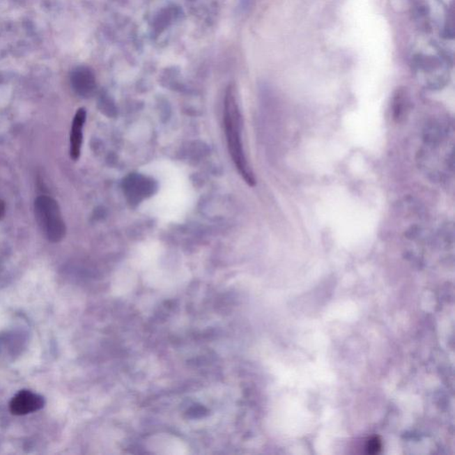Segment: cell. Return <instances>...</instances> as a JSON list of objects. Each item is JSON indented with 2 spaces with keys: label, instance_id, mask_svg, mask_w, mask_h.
<instances>
[{
  "label": "cell",
  "instance_id": "6da1fadb",
  "mask_svg": "<svg viewBox=\"0 0 455 455\" xmlns=\"http://www.w3.org/2000/svg\"><path fill=\"white\" fill-rule=\"evenodd\" d=\"M224 123L229 151L242 178L248 185H256V178L247 160L244 151L243 119L238 105L237 91L234 85H230L226 90L224 98Z\"/></svg>",
  "mask_w": 455,
  "mask_h": 455
},
{
  "label": "cell",
  "instance_id": "7a4b0ae2",
  "mask_svg": "<svg viewBox=\"0 0 455 455\" xmlns=\"http://www.w3.org/2000/svg\"><path fill=\"white\" fill-rule=\"evenodd\" d=\"M35 214L48 240L56 243L63 240L65 236V224L56 200L47 196H40L35 201Z\"/></svg>",
  "mask_w": 455,
  "mask_h": 455
},
{
  "label": "cell",
  "instance_id": "3957f363",
  "mask_svg": "<svg viewBox=\"0 0 455 455\" xmlns=\"http://www.w3.org/2000/svg\"><path fill=\"white\" fill-rule=\"evenodd\" d=\"M44 399L30 390H22L10 402V411L15 415H25L44 408Z\"/></svg>",
  "mask_w": 455,
  "mask_h": 455
},
{
  "label": "cell",
  "instance_id": "277c9868",
  "mask_svg": "<svg viewBox=\"0 0 455 455\" xmlns=\"http://www.w3.org/2000/svg\"><path fill=\"white\" fill-rule=\"evenodd\" d=\"M86 112L85 109H79L74 117L72 134H70V157L73 160L79 159L83 143V128L85 124Z\"/></svg>",
  "mask_w": 455,
  "mask_h": 455
},
{
  "label": "cell",
  "instance_id": "5b68a950",
  "mask_svg": "<svg viewBox=\"0 0 455 455\" xmlns=\"http://www.w3.org/2000/svg\"><path fill=\"white\" fill-rule=\"evenodd\" d=\"M73 84L77 92L82 95H87L91 93L95 87V77L90 70L80 69L74 74Z\"/></svg>",
  "mask_w": 455,
  "mask_h": 455
},
{
  "label": "cell",
  "instance_id": "8992f818",
  "mask_svg": "<svg viewBox=\"0 0 455 455\" xmlns=\"http://www.w3.org/2000/svg\"><path fill=\"white\" fill-rule=\"evenodd\" d=\"M367 448L369 454H374L378 453L380 449V442L378 438L376 437L371 438V440L369 441V443H367Z\"/></svg>",
  "mask_w": 455,
  "mask_h": 455
},
{
  "label": "cell",
  "instance_id": "52a82bcc",
  "mask_svg": "<svg viewBox=\"0 0 455 455\" xmlns=\"http://www.w3.org/2000/svg\"><path fill=\"white\" fill-rule=\"evenodd\" d=\"M5 213V205L4 203L2 201H0V218L2 217L3 215H4Z\"/></svg>",
  "mask_w": 455,
  "mask_h": 455
}]
</instances>
